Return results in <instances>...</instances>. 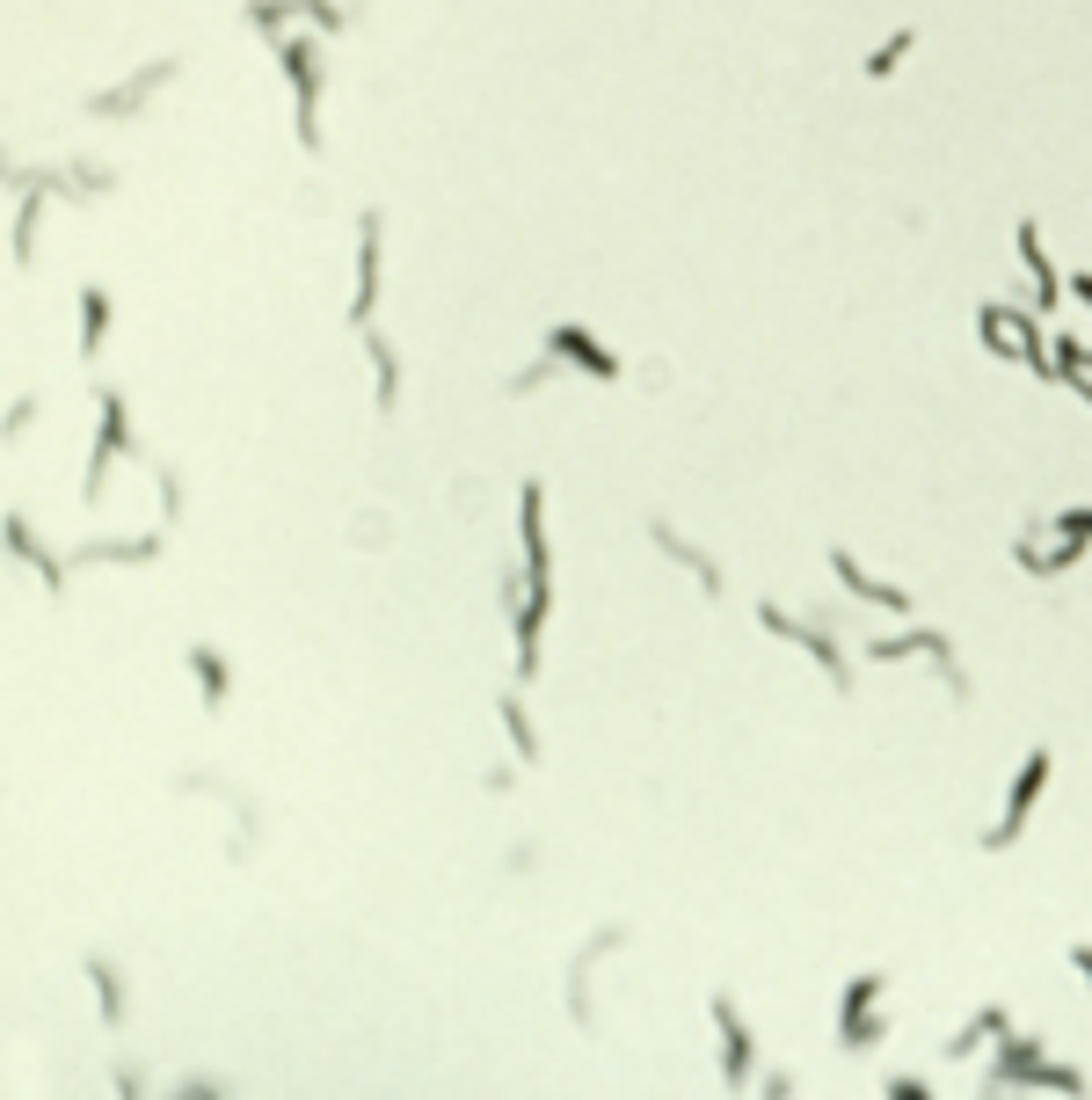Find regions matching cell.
<instances>
[{
  "mask_svg": "<svg viewBox=\"0 0 1092 1100\" xmlns=\"http://www.w3.org/2000/svg\"><path fill=\"white\" fill-rule=\"evenodd\" d=\"M277 59H285V80H291V132H299L306 153H321V124H314L321 59H314V37H277Z\"/></svg>",
  "mask_w": 1092,
  "mask_h": 1100,
  "instance_id": "obj_1",
  "label": "cell"
},
{
  "mask_svg": "<svg viewBox=\"0 0 1092 1100\" xmlns=\"http://www.w3.org/2000/svg\"><path fill=\"white\" fill-rule=\"evenodd\" d=\"M357 299H350V321L357 328H372V299H379V212H364L357 220Z\"/></svg>",
  "mask_w": 1092,
  "mask_h": 1100,
  "instance_id": "obj_2",
  "label": "cell"
},
{
  "mask_svg": "<svg viewBox=\"0 0 1092 1100\" xmlns=\"http://www.w3.org/2000/svg\"><path fill=\"white\" fill-rule=\"evenodd\" d=\"M117 452H131V423H124V393H102V438H96V460H88V496H102V474H110Z\"/></svg>",
  "mask_w": 1092,
  "mask_h": 1100,
  "instance_id": "obj_3",
  "label": "cell"
},
{
  "mask_svg": "<svg viewBox=\"0 0 1092 1100\" xmlns=\"http://www.w3.org/2000/svg\"><path fill=\"white\" fill-rule=\"evenodd\" d=\"M547 350H554L561 365H576V372H598V379H619V358H612L598 336H582V328H554L547 336Z\"/></svg>",
  "mask_w": 1092,
  "mask_h": 1100,
  "instance_id": "obj_4",
  "label": "cell"
},
{
  "mask_svg": "<svg viewBox=\"0 0 1092 1100\" xmlns=\"http://www.w3.org/2000/svg\"><path fill=\"white\" fill-rule=\"evenodd\" d=\"M714 1027H721V1078L743 1086V1078H751V1035H743V1021H736L728 999H714Z\"/></svg>",
  "mask_w": 1092,
  "mask_h": 1100,
  "instance_id": "obj_5",
  "label": "cell"
},
{
  "mask_svg": "<svg viewBox=\"0 0 1092 1100\" xmlns=\"http://www.w3.org/2000/svg\"><path fill=\"white\" fill-rule=\"evenodd\" d=\"M168 74H175L168 59H153V66H146V74L131 80V88H110V96H96V102H88V110H96V117H131V110H139V102L153 96V88H161V80H168Z\"/></svg>",
  "mask_w": 1092,
  "mask_h": 1100,
  "instance_id": "obj_6",
  "label": "cell"
},
{
  "mask_svg": "<svg viewBox=\"0 0 1092 1100\" xmlns=\"http://www.w3.org/2000/svg\"><path fill=\"white\" fill-rule=\"evenodd\" d=\"M1042 773H1049V759L1034 751V759H1027V773L1013 780V802H1005V824L991 832V846H1005V838H1013L1019 824H1027V809H1034V795H1042Z\"/></svg>",
  "mask_w": 1092,
  "mask_h": 1100,
  "instance_id": "obj_7",
  "label": "cell"
},
{
  "mask_svg": "<svg viewBox=\"0 0 1092 1100\" xmlns=\"http://www.w3.org/2000/svg\"><path fill=\"white\" fill-rule=\"evenodd\" d=\"M649 533H655V547H663V554H670V562H685V568H692V576H700V590H706V598H714V590H721V568L706 562L700 547H685V539L670 533V525H649Z\"/></svg>",
  "mask_w": 1092,
  "mask_h": 1100,
  "instance_id": "obj_8",
  "label": "cell"
},
{
  "mask_svg": "<svg viewBox=\"0 0 1092 1100\" xmlns=\"http://www.w3.org/2000/svg\"><path fill=\"white\" fill-rule=\"evenodd\" d=\"M364 350H372V372H379V409H393L401 401V358H393V342L379 328H364Z\"/></svg>",
  "mask_w": 1092,
  "mask_h": 1100,
  "instance_id": "obj_9",
  "label": "cell"
},
{
  "mask_svg": "<svg viewBox=\"0 0 1092 1100\" xmlns=\"http://www.w3.org/2000/svg\"><path fill=\"white\" fill-rule=\"evenodd\" d=\"M830 568H838V576L852 584V598H867V605H889V612H911V598H903V590H889V584H874V576H859V568H852V554H830Z\"/></svg>",
  "mask_w": 1092,
  "mask_h": 1100,
  "instance_id": "obj_10",
  "label": "cell"
},
{
  "mask_svg": "<svg viewBox=\"0 0 1092 1100\" xmlns=\"http://www.w3.org/2000/svg\"><path fill=\"white\" fill-rule=\"evenodd\" d=\"M102 336H110V292H96V285H88V292H80V350L96 358Z\"/></svg>",
  "mask_w": 1092,
  "mask_h": 1100,
  "instance_id": "obj_11",
  "label": "cell"
},
{
  "mask_svg": "<svg viewBox=\"0 0 1092 1100\" xmlns=\"http://www.w3.org/2000/svg\"><path fill=\"white\" fill-rule=\"evenodd\" d=\"M1019 255H1027V270H1034V285H1042V299H1034V307L1049 314V307H1056V270H1049V255H1042V234H1034V226H1019Z\"/></svg>",
  "mask_w": 1092,
  "mask_h": 1100,
  "instance_id": "obj_12",
  "label": "cell"
},
{
  "mask_svg": "<svg viewBox=\"0 0 1092 1100\" xmlns=\"http://www.w3.org/2000/svg\"><path fill=\"white\" fill-rule=\"evenodd\" d=\"M190 671H197V685H204V708H218V700H226V657H218V649H190Z\"/></svg>",
  "mask_w": 1092,
  "mask_h": 1100,
  "instance_id": "obj_13",
  "label": "cell"
},
{
  "mask_svg": "<svg viewBox=\"0 0 1092 1100\" xmlns=\"http://www.w3.org/2000/svg\"><path fill=\"white\" fill-rule=\"evenodd\" d=\"M503 729H510V743H517V759L539 765V736H532V722H525V708H517V700H503Z\"/></svg>",
  "mask_w": 1092,
  "mask_h": 1100,
  "instance_id": "obj_14",
  "label": "cell"
},
{
  "mask_svg": "<svg viewBox=\"0 0 1092 1100\" xmlns=\"http://www.w3.org/2000/svg\"><path fill=\"white\" fill-rule=\"evenodd\" d=\"M88 977H96V991H102V1021L117 1027V1021H124V984H117V970H110V962H88Z\"/></svg>",
  "mask_w": 1092,
  "mask_h": 1100,
  "instance_id": "obj_15",
  "label": "cell"
},
{
  "mask_svg": "<svg viewBox=\"0 0 1092 1100\" xmlns=\"http://www.w3.org/2000/svg\"><path fill=\"white\" fill-rule=\"evenodd\" d=\"M37 220H45V204H37V197H23V212H15V263H29V255H37Z\"/></svg>",
  "mask_w": 1092,
  "mask_h": 1100,
  "instance_id": "obj_16",
  "label": "cell"
},
{
  "mask_svg": "<svg viewBox=\"0 0 1092 1100\" xmlns=\"http://www.w3.org/2000/svg\"><path fill=\"white\" fill-rule=\"evenodd\" d=\"M911 45H918L911 29H903V37H889V45H881V51H874V59H867V74H874V80H881V74H896V59H903V51H911Z\"/></svg>",
  "mask_w": 1092,
  "mask_h": 1100,
  "instance_id": "obj_17",
  "label": "cell"
},
{
  "mask_svg": "<svg viewBox=\"0 0 1092 1100\" xmlns=\"http://www.w3.org/2000/svg\"><path fill=\"white\" fill-rule=\"evenodd\" d=\"M1064 533H1078V539H1092V511H1070V517H1064Z\"/></svg>",
  "mask_w": 1092,
  "mask_h": 1100,
  "instance_id": "obj_18",
  "label": "cell"
},
{
  "mask_svg": "<svg viewBox=\"0 0 1092 1100\" xmlns=\"http://www.w3.org/2000/svg\"><path fill=\"white\" fill-rule=\"evenodd\" d=\"M1070 292H1078V299H1085V307H1092V277H1070Z\"/></svg>",
  "mask_w": 1092,
  "mask_h": 1100,
  "instance_id": "obj_19",
  "label": "cell"
},
{
  "mask_svg": "<svg viewBox=\"0 0 1092 1100\" xmlns=\"http://www.w3.org/2000/svg\"><path fill=\"white\" fill-rule=\"evenodd\" d=\"M1078 970H1085V984H1092V948H1078Z\"/></svg>",
  "mask_w": 1092,
  "mask_h": 1100,
  "instance_id": "obj_20",
  "label": "cell"
}]
</instances>
